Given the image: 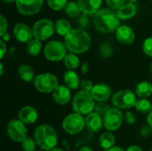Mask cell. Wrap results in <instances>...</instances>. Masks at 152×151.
<instances>
[{
	"instance_id": "cell-1",
	"label": "cell",
	"mask_w": 152,
	"mask_h": 151,
	"mask_svg": "<svg viewBox=\"0 0 152 151\" xmlns=\"http://www.w3.org/2000/svg\"><path fill=\"white\" fill-rule=\"evenodd\" d=\"M64 44L71 53L82 54L89 50L91 46V36L84 29H72L64 37Z\"/></svg>"
},
{
	"instance_id": "cell-2",
	"label": "cell",
	"mask_w": 152,
	"mask_h": 151,
	"mask_svg": "<svg viewBox=\"0 0 152 151\" xmlns=\"http://www.w3.org/2000/svg\"><path fill=\"white\" fill-rule=\"evenodd\" d=\"M94 25L102 33H110L118 28L119 19L112 9L103 8L95 13Z\"/></svg>"
},
{
	"instance_id": "cell-3",
	"label": "cell",
	"mask_w": 152,
	"mask_h": 151,
	"mask_svg": "<svg viewBox=\"0 0 152 151\" xmlns=\"http://www.w3.org/2000/svg\"><path fill=\"white\" fill-rule=\"evenodd\" d=\"M34 139L43 150H52L56 148L58 143V135L53 127L49 125H40L34 132Z\"/></svg>"
},
{
	"instance_id": "cell-4",
	"label": "cell",
	"mask_w": 152,
	"mask_h": 151,
	"mask_svg": "<svg viewBox=\"0 0 152 151\" xmlns=\"http://www.w3.org/2000/svg\"><path fill=\"white\" fill-rule=\"evenodd\" d=\"M72 109L75 113L82 116L94 112L95 109V101L90 93L79 91L72 99Z\"/></svg>"
},
{
	"instance_id": "cell-5",
	"label": "cell",
	"mask_w": 152,
	"mask_h": 151,
	"mask_svg": "<svg viewBox=\"0 0 152 151\" xmlns=\"http://www.w3.org/2000/svg\"><path fill=\"white\" fill-rule=\"evenodd\" d=\"M137 101L136 94L131 90H119L116 92L111 98L113 106L120 110L135 107Z\"/></svg>"
},
{
	"instance_id": "cell-6",
	"label": "cell",
	"mask_w": 152,
	"mask_h": 151,
	"mask_svg": "<svg viewBox=\"0 0 152 151\" xmlns=\"http://www.w3.org/2000/svg\"><path fill=\"white\" fill-rule=\"evenodd\" d=\"M33 83L36 90L42 93H53V91L59 86L58 78L51 73H43L36 76Z\"/></svg>"
},
{
	"instance_id": "cell-7",
	"label": "cell",
	"mask_w": 152,
	"mask_h": 151,
	"mask_svg": "<svg viewBox=\"0 0 152 151\" xmlns=\"http://www.w3.org/2000/svg\"><path fill=\"white\" fill-rule=\"evenodd\" d=\"M44 55L50 61H60L67 55V48L64 43L57 40L49 42L44 48Z\"/></svg>"
},
{
	"instance_id": "cell-8",
	"label": "cell",
	"mask_w": 152,
	"mask_h": 151,
	"mask_svg": "<svg viewBox=\"0 0 152 151\" xmlns=\"http://www.w3.org/2000/svg\"><path fill=\"white\" fill-rule=\"evenodd\" d=\"M86 126L85 117L77 113L69 114L62 121V128L69 134H77Z\"/></svg>"
},
{
	"instance_id": "cell-9",
	"label": "cell",
	"mask_w": 152,
	"mask_h": 151,
	"mask_svg": "<svg viewBox=\"0 0 152 151\" xmlns=\"http://www.w3.org/2000/svg\"><path fill=\"white\" fill-rule=\"evenodd\" d=\"M33 36L39 41H45L49 39L54 30V24L52 20L47 19H42L37 20L33 26Z\"/></svg>"
},
{
	"instance_id": "cell-10",
	"label": "cell",
	"mask_w": 152,
	"mask_h": 151,
	"mask_svg": "<svg viewBox=\"0 0 152 151\" xmlns=\"http://www.w3.org/2000/svg\"><path fill=\"white\" fill-rule=\"evenodd\" d=\"M6 132L9 138L16 142H22L27 138V127L19 119L11 120L6 127Z\"/></svg>"
},
{
	"instance_id": "cell-11",
	"label": "cell",
	"mask_w": 152,
	"mask_h": 151,
	"mask_svg": "<svg viewBox=\"0 0 152 151\" xmlns=\"http://www.w3.org/2000/svg\"><path fill=\"white\" fill-rule=\"evenodd\" d=\"M123 123V114L120 109L117 108H111L106 115L103 117L104 127L110 131L114 132L119 129Z\"/></svg>"
},
{
	"instance_id": "cell-12",
	"label": "cell",
	"mask_w": 152,
	"mask_h": 151,
	"mask_svg": "<svg viewBox=\"0 0 152 151\" xmlns=\"http://www.w3.org/2000/svg\"><path fill=\"white\" fill-rule=\"evenodd\" d=\"M15 3L19 12L26 16L37 13L43 5V0H16Z\"/></svg>"
},
{
	"instance_id": "cell-13",
	"label": "cell",
	"mask_w": 152,
	"mask_h": 151,
	"mask_svg": "<svg viewBox=\"0 0 152 151\" xmlns=\"http://www.w3.org/2000/svg\"><path fill=\"white\" fill-rule=\"evenodd\" d=\"M13 35L20 43H28L32 40L33 30L25 23H17L13 28Z\"/></svg>"
},
{
	"instance_id": "cell-14",
	"label": "cell",
	"mask_w": 152,
	"mask_h": 151,
	"mask_svg": "<svg viewBox=\"0 0 152 151\" xmlns=\"http://www.w3.org/2000/svg\"><path fill=\"white\" fill-rule=\"evenodd\" d=\"M91 95L95 101L105 102L111 96V89L106 84H96L91 92Z\"/></svg>"
},
{
	"instance_id": "cell-15",
	"label": "cell",
	"mask_w": 152,
	"mask_h": 151,
	"mask_svg": "<svg viewBox=\"0 0 152 151\" xmlns=\"http://www.w3.org/2000/svg\"><path fill=\"white\" fill-rule=\"evenodd\" d=\"M86 129L94 133L100 132L103 125V117L96 112H92L85 117Z\"/></svg>"
},
{
	"instance_id": "cell-16",
	"label": "cell",
	"mask_w": 152,
	"mask_h": 151,
	"mask_svg": "<svg viewBox=\"0 0 152 151\" xmlns=\"http://www.w3.org/2000/svg\"><path fill=\"white\" fill-rule=\"evenodd\" d=\"M38 117V113L32 106H24L18 112V119L25 125L34 124Z\"/></svg>"
},
{
	"instance_id": "cell-17",
	"label": "cell",
	"mask_w": 152,
	"mask_h": 151,
	"mask_svg": "<svg viewBox=\"0 0 152 151\" xmlns=\"http://www.w3.org/2000/svg\"><path fill=\"white\" fill-rule=\"evenodd\" d=\"M116 37L118 41L123 44H131L135 39V35L134 30L130 27L126 25H122L119 26L118 28L116 30Z\"/></svg>"
},
{
	"instance_id": "cell-18",
	"label": "cell",
	"mask_w": 152,
	"mask_h": 151,
	"mask_svg": "<svg viewBox=\"0 0 152 151\" xmlns=\"http://www.w3.org/2000/svg\"><path fill=\"white\" fill-rule=\"evenodd\" d=\"M53 99L59 105H66L71 99V90L66 85H59L53 93Z\"/></svg>"
},
{
	"instance_id": "cell-19",
	"label": "cell",
	"mask_w": 152,
	"mask_h": 151,
	"mask_svg": "<svg viewBox=\"0 0 152 151\" xmlns=\"http://www.w3.org/2000/svg\"><path fill=\"white\" fill-rule=\"evenodd\" d=\"M102 0H77L81 12L86 15L94 14L100 11Z\"/></svg>"
},
{
	"instance_id": "cell-20",
	"label": "cell",
	"mask_w": 152,
	"mask_h": 151,
	"mask_svg": "<svg viewBox=\"0 0 152 151\" xmlns=\"http://www.w3.org/2000/svg\"><path fill=\"white\" fill-rule=\"evenodd\" d=\"M63 80L66 85L70 90H76L80 87V80L79 77L74 70H68L63 75Z\"/></svg>"
},
{
	"instance_id": "cell-21",
	"label": "cell",
	"mask_w": 152,
	"mask_h": 151,
	"mask_svg": "<svg viewBox=\"0 0 152 151\" xmlns=\"http://www.w3.org/2000/svg\"><path fill=\"white\" fill-rule=\"evenodd\" d=\"M117 16L119 20H129L136 13V7L134 4H125L117 11Z\"/></svg>"
},
{
	"instance_id": "cell-22",
	"label": "cell",
	"mask_w": 152,
	"mask_h": 151,
	"mask_svg": "<svg viewBox=\"0 0 152 151\" xmlns=\"http://www.w3.org/2000/svg\"><path fill=\"white\" fill-rule=\"evenodd\" d=\"M135 94L140 99H147L152 94V85L148 81H142L136 85Z\"/></svg>"
},
{
	"instance_id": "cell-23",
	"label": "cell",
	"mask_w": 152,
	"mask_h": 151,
	"mask_svg": "<svg viewBox=\"0 0 152 151\" xmlns=\"http://www.w3.org/2000/svg\"><path fill=\"white\" fill-rule=\"evenodd\" d=\"M18 74L20 78L26 82V83H30V82H34L35 79V73L32 69V68L29 65L27 64H23L20 65L18 69Z\"/></svg>"
},
{
	"instance_id": "cell-24",
	"label": "cell",
	"mask_w": 152,
	"mask_h": 151,
	"mask_svg": "<svg viewBox=\"0 0 152 151\" xmlns=\"http://www.w3.org/2000/svg\"><path fill=\"white\" fill-rule=\"evenodd\" d=\"M115 136L110 132H105L102 133L99 138V144L104 150V151L113 148L115 145Z\"/></svg>"
},
{
	"instance_id": "cell-25",
	"label": "cell",
	"mask_w": 152,
	"mask_h": 151,
	"mask_svg": "<svg viewBox=\"0 0 152 151\" xmlns=\"http://www.w3.org/2000/svg\"><path fill=\"white\" fill-rule=\"evenodd\" d=\"M54 28H55V31L60 36H62L64 37L68 34H69L72 30L70 23L67 20H64V19L58 20L54 24Z\"/></svg>"
},
{
	"instance_id": "cell-26",
	"label": "cell",
	"mask_w": 152,
	"mask_h": 151,
	"mask_svg": "<svg viewBox=\"0 0 152 151\" xmlns=\"http://www.w3.org/2000/svg\"><path fill=\"white\" fill-rule=\"evenodd\" d=\"M63 63L69 70H75L76 69L79 67L80 61L78 57L77 56V54L69 53H67V55L65 56L63 60Z\"/></svg>"
},
{
	"instance_id": "cell-27",
	"label": "cell",
	"mask_w": 152,
	"mask_h": 151,
	"mask_svg": "<svg viewBox=\"0 0 152 151\" xmlns=\"http://www.w3.org/2000/svg\"><path fill=\"white\" fill-rule=\"evenodd\" d=\"M42 50V44L41 41L34 38L30 42L27 44V53L33 57L37 56Z\"/></svg>"
},
{
	"instance_id": "cell-28",
	"label": "cell",
	"mask_w": 152,
	"mask_h": 151,
	"mask_svg": "<svg viewBox=\"0 0 152 151\" xmlns=\"http://www.w3.org/2000/svg\"><path fill=\"white\" fill-rule=\"evenodd\" d=\"M136 109L144 114H149L152 110V103L148 99H140L135 104Z\"/></svg>"
},
{
	"instance_id": "cell-29",
	"label": "cell",
	"mask_w": 152,
	"mask_h": 151,
	"mask_svg": "<svg viewBox=\"0 0 152 151\" xmlns=\"http://www.w3.org/2000/svg\"><path fill=\"white\" fill-rule=\"evenodd\" d=\"M65 9V12L69 17H72V18H76L79 15L81 10L80 7L78 5L77 3L76 2H69L67 4Z\"/></svg>"
},
{
	"instance_id": "cell-30",
	"label": "cell",
	"mask_w": 152,
	"mask_h": 151,
	"mask_svg": "<svg viewBox=\"0 0 152 151\" xmlns=\"http://www.w3.org/2000/svg\"><path fill=\"white\" fill-rule=\"evenodd\" d=\"M37 142L34 138L27 137L22 142H21V148L24 151H35L37 147Z\"/></svg>"
},
{
	"instance_id": "cell-31",
	"label": "cell",
	"mask_w": 152,
	"mask_h": 151,
	"mask_svg": "<svg viewBox=\"0 0 152 151\" xmlns=\"http://www.w3.org/2000/svg\"><path fill=\"white\" fill-rule=\"evenodd\" d=\"M48 6L53 10L59 11L66 7L68 4V0H46Z\"/></svg>"
},
{
	"instance_id": "cell-32",
	"label": "cell",
	"mask_w": 152,
	"mask_h": 151,
	"mask_svg": "<svg viewBox=\"0 0 152 151\" xmlns=\"http://www.w3.org/2000/svg\"><path fill=\"white\" fill-rule=\"evenodd\" d=\"M112 53H113V50L110 44L104 43L100 46V53L103 58H106V59L110 58L112 55Z\"/></svg>"
},
{
	"instance_id": "cell-33",
	"label": "cell",
	"mask_w": 152,
	"mask_h": 151,
	"mask_svg": "<svg viewBox=\"0 0 152 151\" xmlns=\"http://www.w3.org/2000/svg\"><path fill=\"white\" fill-rule=\"evenodd\" d=\"M111 108H110V106L104 102H99L98 104L95 105V109H94V112H96L97 114L101 115V116H105L106 113Z\"/></svg>"
},
{
	"instance_id": "cell-34",
	"label": "cell",
	"mask_w": 152,
	"mask_h": 151,
	"mask_svg": "<svg viewBox=\"0 0 152 151\" xmlns=\"http://www.w3.org/2000/svg\"><path fill=\"white\" fill-rule=\"evenodd\" d=\"M142 50L147 56L152 57V36L145 39L142 44Z\"/></svg>"
},
{
	"instance_id": "cell-35",
	"label": "cell",
	"mask_w": 152,
	"mask_h": 151,
	"mask_svg": "<svg viewBox=\"0 0 152 151\" xmlns=\"http://www.w3.org/2000/svg\"><path fill=\"white\" fill-rule=\"evenodd\" d=\"M106 4L112 10H118L126 3V0H105Z\"/></svg>"
},
{
	"instance_id": "cell-36",
	"label": "cell",
	"mask_w": 152,
	"mask_h": 151,
	"mask_svg": "<svg viewBox=\"0 0 152 151\" xmlns=\"http://www.w3.org/2000/svg\"><path fill=\"white\" fill-rule=\"evenodd\" d=\"M94 85L93 84V82L89 79H83L81 82H80V88H81V91H85V92H87V93H90L92 92L93 88H94Z\"/></svg>"
},
{
	"instance_id": "cell-37",
	"label": "cell",
	"mask_w": 152,
	"mask_h": 151,
	"mask_svg": "<svg viewBox=\"0 0 152 151\" xmlns=\"http://www.w3.org/2000/svg\"><path fill=\"white\" fill-rule=\"evenodd\" d=\"M0 36L7 32V20L4 15H0Z\"/></svg>"
},
{
	"instance_id": "cell-38",
	"label": "cell",
	"mask_w": 152,
	"mask_h": 151,
	"mask_svg": "<svg viewBox=\"0 0 152 151\" xmlns=\"http://www.w3.org/2000/svg\"><path fill=\"white\" fill-rule=\"evenodd\" d=\"M140 134H141V136L145 137V138L146 137H150L152 134V128L150 125H143L141 128V130H140Z\"/></svg>"
},
{
	"instance_id": "cell-39",
	"label": "cell",
	"mask_w": 152,
	"mask_h": 151,
	"mask_svg": "<svg viewBox=\"0 0 152 151\" xmlns=\"http://www.w3.org/2000/svg\"><path fill=\"white\" fill-rule=\"evenodd\" d=\"M125 120L128 125H134L136 121V117L134 116V114L131 111H127L125 114Z\"/></svg>"
},
{
	"instance_id": "cell-40",
	"label": "cell",
	"mask_w": 152,
	"mask_h": 151,
	"mask_svg": "<svg viewBox=\"0 0 152 151\" xmlns=\"http://www.w3.org/2000/svg\"><path fill=\"white\" fill-rule=\"evenodd\" d=\"M78 23L79 25L81 26L82 28H87L88 25H89V19L87 18V16L86 14L80 16V19L78 20Z\"/></svg>"
},
{
	"instance_id": "cell-41",
	"label": "cell",
	"mask_w": 152,
	"mask_h": 151,
	"mask_svg": "<svg viewBox=\"0 0 152 151\" xmlns=\"http://www.w3.org/2000/svg\"><path fill=\"white\" fill-rule=\"evenodd\" d=\"M0 44H1V59H3L5 53H6V46H5V44L3 40L0 41Z\"/></svg>"
},
{
	"instance_id": "cell-42",
	"label": "cell",
	"mask_w": 152,
	"mask_h": 151,
	"mask_svg": "<svg viewBox=\"0 0 152 151\" xmlns=\"http://www.w3.org/2000/svg\"><path fill=\"white\" fill-rule=\"evenodd\" d=\"M126 151H142V149L137 145H132V146L128 147Z\"/></svg>"
},
{
	"instance_id": "cell-43",
	"label": "cell",
	"mask_w": 152,
	"mask_h": 151,
	"mask_svg": "<svg viewBox=\"0 0 152 151\" xmlns=\"http://www.w3.org/2000/svg\"><path fill=\"white\" fill-rule=\"evenodd\" d=\"M89 70V66H88V63H84L81 67V72L83 74H86Z\"/></svg>"
},
{
	"instance_id": "cell-44",
	"label": "cell",
	"mask_w": 152,
	"mask_h": 151,
	"mask_svg": "<svg viewBox=\"0 0 152 151\" xmlns=\"http://www.w3.org/2000/svg\"><path fill=\"white\" fill-rule=\"evenodd\" d=\"M1 40H3L4 42H6V41H9L10 40V35L8 34V32L1 35Z\"/></svg>"
},
{
	"instance_id": "cell-45",
	"label": "cell",
	"mask_w": 152,
	"mask_h": 151,
	"mask_svg": "<svg viewBox=\"0 0 152 151\" xmlns=\"http://www.w3.org/2000/svg\"><path fill=\"white\" fill-rule=\"evenodd\" d=\"M147 124H148V125H150L152 128V110L148 114V117H147Z\"/></svg>"
},
{
	"instance_id": "cell-46",
	"label": "cell",
	"mask_w": 152,
	"mask_h": 151,
	"mask_svg": "<svg viewBox=\"0 0 152 151\" xmlns=\"http://www.w3.org/2000/svg\"><path fill=\"white\" fill-rule=\"evenodd\" d=\"M105 151H126L125 150H123L122 148H120V147H118V146H114L113 148H111V149H110V150H105Z\"/></svg>"
},
{
	"instance_id": "cell-47",
	"label": "cell",
	"mask_w": 152,
	"mask_h": 151,
	"mask_svg": "<svg viewBox=\"0 0 152 151\" xmlns=\"http://www.w3.org/2000/svg\"><path fill=\"white\" fill-rule=\"evenodd\" d=\"M79 151H94L90 147H88V146H84V147H82Z\"/></svg>"
},
{
	"instance_id": "cell-48",
	"label": "cell",
	"mask_w": 152,
	"mask_h": 151,
	"mask_svg": "<svg viewBox=\"0 0 152 151\" xmlns=\"http://www.w3.org/2000/svg\"><path fill=\"white\" fill-rule=\"evenodd\" d=\"M0 68H1V71H0V75L2 76L3 73H4V66H3V63L0 64Z\"/></svg>"
},
{
	"instance_id": "cell-49",
	"label": "cell",
	"mask_w": 152,
	"mask_h": 151,
	"mask_svg": "<svg viewBox=\"0 0 152 151\" xmlns=\"http://www.w3.org/2000/svg\"><path fill=\"white\" fill-rule=\"evenodd\" d=\"M50 151H64L63 150H61V149H59V148H54V149H53L52 150Z\"/></svg>"
},
{
	"instance_id": "cell-50",
	"label": "cell",
	"mask_w": 152,
	"mask_h": 151,
	"mask_svg": "<svg viewBox=\"0 0 152 151\" xmlns=\"http://www.w3.org/2000/svg\"><path fill=\"white\" fill-rule=\"evenodd\" d=\"M3 2H4V3H12L13 1H16V0H2Z\"/></svg>"
},
{
	"instance_id": "cell-51",
	"label": "cell",
	"mask_w": 152,
	"mask_h": 151,
	"mask_svg": "<svg viewBox=\"0 0 152 151\" xmlns=\"http://www.w3.org/2000/svg\"><path fill=\"white\" fill-rule=\"evenodd\" d=\"M150 71L151 72V74H152V62L151 63V65H150Z\"/></svg>"
},
{
	"instance_id": "cell-52",
	"label": "cell",
	"mask_w": 152,
	"mask_h": 151,
	"mask_svg": "<svg viewBox=\"0 0 152 151\" xmlns=\"http://www.w3.org/2000/svg\"><path fill=\"white\" fill-rule=\"evenodd\" d=\"M129 1H130V2H131L132 4H133V3H134V2H136L137 0H129Z\"/></svg>"
},
{
	"instance_id": "cell-53",
	"label": "cell",
	"mask_w": 152,
	"mask_h": 151,
	"mask_svg": "<svg viewBox=\"0 0 152 151\" xmlns=\"http://www.w3.org/2000/svg\"><path fill=\"white\" fill-rule=\"evenodd\" d=\"M38 151H44V150H38Z\"/></svg>"
},
{
	"instance_id": "cell-54",
	"label": "cell",
	"mask_w": 152,
	"mask_h": 151,
	"mask_svg": "<svg viewBox=\"0 0 152 151\" xmlns=\"http://www.w3.org/2000/svg\"><path fill=\"white\" fill-rule=\"evenodd\" d=\"M151 1H152V0H151Z\"/></svg>"
},
{
	"instance_id": "cell-55",
	"label": "cell",
	"mask_w": 152,
	"mask_h": 151,
	"mask_svg": "<svg viewBox=\"0 0 152 151\" xmlns=\"http://www.w3.org/2000/svg\"><path fill=\"white\" fill-rule=\"evenodd\" d=\"M151 151H152V150H151Z\"/></svg>"
}]
</instances>
